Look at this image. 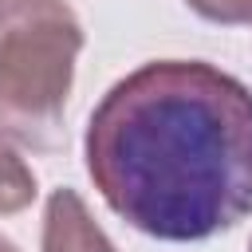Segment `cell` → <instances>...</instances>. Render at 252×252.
<instances>
[{
  "instance_id": "cell-2",
  "label": "cell",
  "mask_w": 252,
  "mask_h": 252,
  "mask_svg": "<svg viewBox=\"0 0 252 252\" xmlns=\"http://www.w3.org/2000/svg\"><path fill=\"white\" fill-rule=\"evenodd\" d=\"M83 24L67 0H0V134L51 150L63 130Z\"/></svg>"
},
{
  "instance_id": "cell-1",
  "label": "cell",
  "mask_w": 252,
  "mask_h": 252,
  "mask_svg": "<svg viewBox=\"0 0 252 252\" xmlns=\"http://www.w3.org/2000/svg\"><path fill=\"white\" fill-rule=\"evenodd\" d=\"M83 158L130 228L209 240L252 217V91L205 59H150L98 98Z\"/></svg>"
},
{
  "instance_id": "cell-4",
  "label": "cell",
  "mask_w": 252,
  "mask_h": 252,
  "mask_svg": "<svg viewBox=\"0 0 252 252\" xmlns=\"http://www.w3.org/2000/svg\"><path fill=\"white\" fill-rule=\"evenodd\" d=\"M35 193H39V185H35L32 165L24 161L16 142L0 134V217H12L20 209H28L35 201Z\"/></svg>"
},
{
  "instance_id": "cell-7",
  "label": "cell",
  "mask_w": 252,
  "mask_h": 252,
  "mask_svg": "<svg viewBox=\"0 0 252 252\" xmlns=\"http://www.w3.org/2000/svg\"><path fill=\"white\" fill-rule=\"evenodd\" d=\"M248 252H252V240H248Z\"/></svg>"
},
{
  "instance_id": "cell-3",
  "label": "cell",
  "mask_w": 252,
  "mask_h": 252,
  "mask_svg": "<svg viewBox=\"0 0 252 252\" xmlns=\"http://www.w3.org/2000/svg\"><path fill=\"white\" fill-rule=\"evenodd\" d=\"M43 252H118L75 189H55L43 205Z\"/></svg>"
},
{
  "instance_id": "cell-6",
  "label": "cell",
  "mask_w": 252,
  "mask_h": 252,
  "mask_svg": "<svg viewBox=\"0 0 252 252\" xmlns=\"http://www.w3.org/2000/svg\"><path fill=\"white\" fill-rule=\"evenodd\" d=\"M0 252H20V244H16V240H8V236L0 232Z\"/></svg>"
},
{
  "instance_id": "cell-5",
  "label": "cell",
  "mask_w": 252,
  "mask_h": 252,
  "mask_svg": "<svg viewBox=\"0 0 252 252\" xmlns=\"http://www.w3.org/2000/svg\"><path fill=\"white\" fill-rule=\"evenodd\" d=\"M201 20L209 24H252V0H185Z\"/></svg>"
}]
</instances>
